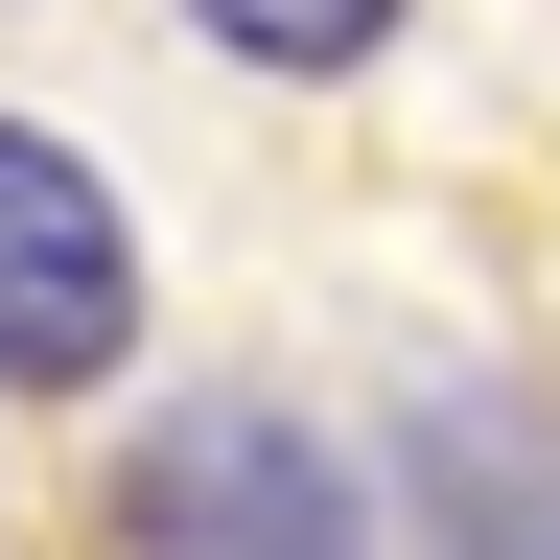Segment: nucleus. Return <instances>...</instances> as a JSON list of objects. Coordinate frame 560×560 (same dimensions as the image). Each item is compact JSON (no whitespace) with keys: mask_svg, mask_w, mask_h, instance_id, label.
Listing matches in <instances>:
<instances>
[{"mask_svg":"<svg viewBox=\"0 0 560 560\" xmlns=\"http://www.w3.org/2000/svg\"><path fill=\"white\" fill-rule=\"evenodd\" d=\"M140 350V234H117V187L70 164L47 117H0V374L24 397H94Z\"/></svg>","mask_w":560,"mask_h":560,"instance_id":"1","label":"nucleus"},{"mask_svg":"<svg viewBox=\"0 0 560 560\" xmlns=\"http://www.w3.org/2000/svg\"><path fill=\"white\" fill-rule=\"evenodd\" d=\"M140 537H187V560H350L374 514H350V467L304 444V420H164V444H140V490H117Z\"/></svg>","mask_w":560,"mask_h":560,"instance_id":"2","label":"nucleus"},{"mask_svg":"<svg viewBox=\"0 0 560 560\" xmlns=\"http://www.w3.org/2000/svg\"><path fill=\"white\" fill-rule=\"evenodd\" d=\"M420 514H444V560H560V444H514L490 397L420 420Z\"/></svg>","mask_w":560,"mask_h":560,"instance_id":"3","label":"nucleus"},{"mask_svg":"<svg viewBox=\"0 0 560 560\" xmlns=\"http://www.w3.org/2000/svg\"><path fill=\"white\" fill-rule=\"evenodd\" d=\"M187 24L234 47V70H374V47H397V0H187Z\"/></svg>","mask_w":560,"mask_h":560,"instance_id":"4","label":"nucleus"}]
</instances>
